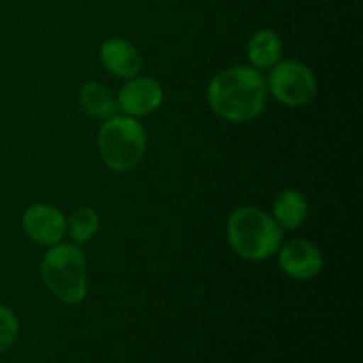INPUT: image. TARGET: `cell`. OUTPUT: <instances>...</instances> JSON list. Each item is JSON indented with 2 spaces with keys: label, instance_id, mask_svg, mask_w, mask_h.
Returning <instances> with one entry per match:
<instances>
[{
  "label": "cell",
  "instance_id": "9a60e30c",
  "mask_svg": "<svg viewBox=\"0 0 363 363\" xmlns=\"http://www.w3.org/2000/svg\"><path fill=\"white\" fill-rule=\"evenodd\" d=\"M321 2H330V0H321Z\"/></svg>",
  "mask_w": 363,
  "mask_h": 363
},
{
  "label": "cell",
  "instance_id": "5bb4252c",
  "mask_svg": "<svg viewBox=\"0 0 363 363\" xmlns=\"http://www.w3.org/2000/svg\"><path fill=\"white\" fill-rule=\"evenodd\" d=\"M18 337V319L7 307L0 305V353L9 350Z\"/></svg>",
  "mask_w": 363,
  "mask_h": 363
},
{
  "label": "cell",
  "instance_id": "6da1fadb",
  "mask_svg": "<svg viewBox=\"0 0 363 363\" xmlns=\"http://www.w3.org/2000/svg\"><path fill=\"white\" fill-rule=\"evenodd\" d=\"M268 98L266 78L261 71L236 66L216 74L208 87L213 112L229 123H247L262 112Z\"/></svg>",
  "mask_w": 363,
  "mask_h": 363
},
{
  "label": "cell",
  "instance_id": "ba28073f",
  "mask_svg": "<svg viewBox=\"0 0 363 363\" xmlns=\"http://www.w3.org/2000/svg\"><path fill=\"white\" fill-rule=\"evenodd\" d=\"M280 268L294 280H311L323 269V255L307 240H291L279 250Z\"/></svg>",
  "mask_w": 363,
  "mask_h": 363
},
{
  "label": "cell",
  "instance_id": "4fadbf2b",
  "mask_svg": "<svg viewBox=\"0 0 363 363\" xmlns=\"http://www.w3.org/2000/svg\"><path fill=\"white\" fill-rule=\"evenodd\" d=\"M99 218L94 209L80 208L71 213L69 220L66 223V230L71 240L77 245L87 243L96 233H98Z\"/></svg>",
  "mask_w": 363,
  "mask_h": 363
},
{
  "label": "cell",
  "instance_id": "277c9868",
  "mask_svg": "<svg viewBox=\"0 0 363 363\" xmlns=\"http://www.w3.org/2000/svg\"><path fill=\"white\" fill-rule=\"evenodd\" d=\"M98 145L103 163L110 170L128 172L144 158L147 135L135 117L112 116L99 130Z\"/></svg>",
  "mask_w": 363,
  "mask_h": 363
},
{
  "label": "cell",
  "instance_id": "8992f818",
  "mask_svg": "<svg viewBox=\"0 0 363 363\" xmlns=\"http://www.w3.org/2000/svg\"><path fill=\"white\" fill-rule=\"evenodd\" d=\"M117 108L124 116L138 119L156 112L163 101L162 85L149 77H133L121 87L117 96Z\"/></svg>",
  "mask_w": 363,
  "mask_h": 363
},
{
  "label": "cell",
  "instance_id": "5b68a950",
  "mask_svg": "<svg viewBox=\"0 0 363 363\" xmlns=\"http://www.w3.org/2000/svg\"><path fill=\"white\" fill-rule=\"evenodd\" d=\"M266 89L273 98L287 106H301L312 101L318 91V82L311 67L298 60L277 62L269 71Z\"/></svg>",
  "mask_w": 363,
  "mask_h": 363
},
{
  "label": "cell",
  "instance_id": "8fae6325",
  "mask_svg": "<svg viewBox=\"0 0 363 363\" xmlns=\"http://www.w3.org/2000/svg\"><path fill=\"white\" fill-rule=\"evenodd\" d=\"M247 55L257 71L272 69L282 57V41L273 30H259L250 38Z\"/></svg>",
  "mask_w": 363,
  "mask_h": 363
},
{
  "label": "cell",
  "instance_id": "7a4b0ae2",
  "mask_svg": "<svg viewBox=\"0 0 363 363\" xmlns=\"http://www.w3.org/2000/svg\"><path fill=\"white\" fill-rule=\"evenodd\" d=\"M227 238L240 257L247 261H264L279 252L284 233L268 213L245 206L230 215Z\"/></svg>",
  "mask_w": 363,
  "mask_h": 363
},
{
  "label": "cell",
  "instance_id": "30bf717a",
  "mask_svg": "<svg viewBox=\"0 0 363 363\" xmlns=\"http://www.w3.org/2000/svg\"><path fill=\"white\" fill-rule=\"evenodd\" d=\"M308 215V202L298 190H284L273 202V220L280 229L294 230L305 222Z\"/></svg>",
  "mask_w": 363,
  "mask_h": 363
},
{
  "label": "cell",
  "instance_id": "52a82bcc",
  "mask_svg": "<svg viewBox=\"0 0 363 363\" xmlns=\"http://www.w3.org/2000/svg\"><path fill=\"white\" fill-rule=\"evenodd\" d=\"M21 223L27 236L41 247L60 243L66 234V218L50 204H34L25 209Z\"/></svg>",
  "mask_w": 363,
  "mask_h": 363
},
{
  "label": "cell",
  "instance_id": "7c38bea8",
  "mask_svg": "<svg viewBox=\"0 0 363 363\" xmlns=\"http://www.w3.org/2000/svg\"><path fill=\"white\" fill-rule=\"evenodd\" d=\"M78 101H80L84 112L87 116L96 117V119H108L117 110V101L112 91L106 85L98 84V82H87L80 89Z\"/></svg>",
  "mask_w": 363,
  "mask_h": 363
},
{
  "label": "cell",
  "instance_id": "3957f363",
  "mask_svg": "<svg viewBox=\"0 0 363 363\" xmlns=\"http://www.w3.org/2000/svg\"><path fill=\"white\" fill-rule=\"evenodd\" d=\"M41 275L50 293L66 305H77L87 294V269L80 248L73 243L50 247L41 262Z\"/></svg>",
  "mask_w": 363,
  "mask_h": 363
},
{
  "label": "cell",
  "instance_id": "9c48e42d",
  "mask_svg": "<svg viewBox=\"0 0 363 363\" xmlns=\"http://www.w3.org/2000/svg\"><path fill=\"white\" fill-rule=\"evenodd\" d=\"M99 59L103 67L116 78L130 80L137 77L142 67V59L138 50L130 41L121 38L106 39L99 50Z\"/></svg>",
  "mask_w": 363,
  "mask_h": 363
}]
</instances>
